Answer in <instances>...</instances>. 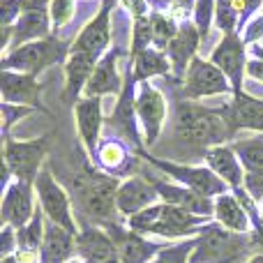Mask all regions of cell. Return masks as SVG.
Returning a JSON list of instances; mask_svg holds the SVG:
<instances>
[{
  "instance_id": "6da1fadb",
  "label": "cell",
  "mask_w": 263,
  "mask_h": 263,
  "mask_svg": "<svg viewBox=\"0 0 263 263\" xmlns=\"http://www.w3.org/2000/svg\"><path fill=\"white\" fill-rule=\"evenodd\" d=\"M173 132H176L178 141L203 148V153L213 145H224L233 139L222 109H208V106L194 104L190 100L176 106Z\"/></svg>"
},
{
  "instance_id": "7a4b0ae2",
  "label": "cell",
  "mask_w": 263,
  "mask_h": 263,
  "mask_svg": "<svg viewBox=\"0 0 263 263\" xmlns=\"http://www.w3.org/2000/svg\"><path fill=\"white\" fill-rule=\"evenodd\" d=\"M208 222H213V219L187 213V210L178 208V205L159 201V203L132 215L127 219V227L132 231L141 233V236H159V238H171V240L182 238L185 240V238H196Z\"/></svg>"
},
{
  "instance_id": "3957f363",
  "label": "cell",
  "mask_w": 263,
  "mask_h": 263,
  "mask_svg": "<svg viewBox=\"0 0 263 263\" xmlns=\"http://www.w3.org/2000/svg\"><path fill=\"white\" fill-rule=\"evenodd\" d=\"M245 252H252L250 233H233L213 219L196 236L192 263H233Z\"/></svg>"
},
{
  "instance_id": "277c9868",
  "label": "cell",
  "mask_w": 263,
  "mask_h": 263,
  "mask_svg": "<svg viewBox=\"0 0 263 263\" xmlns=\"http://www.w3.org/2000/svg\"><path fill=\"white\" fill-rule=\"evenodd\" d=\"M67 55H69L67 44L51 35V37H46V40H37V42H30V44H23V46H16V49L5 51L3 69L40 77L46 67L65 65Z\"/></svg>"
},
{
  "instance_id": "5b68a950",
  "label": "cell",
  "mask_w": 263,
  "mask_h": 263,
  "mask_svg": "<svg viewBox=\"0 0 263 263\" xmlns=\"http://www.w3.org/2000/svg\"><path fill=\"white\" fill-rule=\"evenodd\" d=\"M120 180L109 173L100 171H88L79 182V196L81 203L92 217L97 219V227H109V224L118 222V203H116V194H118Z\"/></svg>"
},
{
  "instance_id": "8992f818",
  "label": "cell",
  "mask_w": 263,
  "mask_h": 263,
  "mask_svg": "<svg viewBox=\"0 0 263 263\" xmlns=\"http://www.w3.org/2000/svg\"><path fill=\"white\" fill-rule=\"evenodd\" d=\"M141 157L148 164H153L157 171H162L166 178H171L178 185H185L190 190L199 192V194L208 196V199H217V196L231 192V187L222 180L219 176H215L208 166H192V164H178V162H168V159L155 157V155H148L145 150H141Z\"/></svg>"
},
{
  "instance_id": "52a82bcc",
  "label": "cell",
  "mask_w": 263,
  "mask_h": 263,
  "mask_svg": "<svg viewBox=\"0 0 263 263\" xmlns=\"http://www.w3.org/2000/svg\"><path fill=\"white\" fill-rule=\"evenodd\" d=\"M49 150V136H40V139H28L18 141L5 134V173L14 176V180L23 182H35V178L42 171V162Z\"/></svg>"
},
{
  "instance_id": "ba28073f",
  "label": "cell",
  "mask_w": 263,
  "mask_h": 263,
  "mask_svg": "<svg viewBox=\"0 0 263 263\" xmlns=\"http://www.w3.org/2000/svg\"><path fill=\"white\" fill-rule=\"evenodd\" d=\"M35 194H37V201H40V208H42V213H44L46 222L58 224V227L67 229L69 233L77 236L79 227H77V222H74L69 194H67V190L55 180L49 168H42L40 176L35 178Z\"/></svg>"
},
{
  "instance_id": "9c48e42d",
  "label": "cell",
  "mask_w": 263,
  "mask_h": 263,
  "mask_svg": "<svg viewBox=\"0 0 263 263\" xmlns=\"http://www.w3.org/2000/svg\"><path fill=\"white\" fill-rule=\"evenodd\" d=\"M182 95L190 102H199L215 95L233 97V88L229 83V79L224 77V72L213 60L196 55L190 63V67H187L185 79H182Z\"/></svg>"
},
{
  "instance_id": "30bf717a",
  "label": "cell",
  "mask_w": 263,
  "mask_h": 263,
  "mask_svg": "<svg viewBox=\"0 0 263 263\" xmlns=\"http://www.w3.org/2000/svg\"><path fill=\"white\" fill-rule=\"evenodd\" d=\"M136 90H139V83H136L134 74H132V67H129L127 74H125L123 90L116 97V104L109 116V123L125 143L132 145L136 153H141L145 141L141 139V132H139L141 123H139V114H136Z\"/></svg>"
},
{
  "instance_id": "8fae6325",
  "label": "cell",
  "mask_w": 263,
  "mask_h": 263,
  "mask_svg": "<svg viewBox=\"0 0 263 263\" xmlns=\"http://www.w3.org/2000/svg\"><path fill=\"white\" fill-rule=\"evenodd\" d=\"M210 60L224 72L233 88V97L245 92V77H247V63H250V46L242 40L240 32H229L222 35L219 44L213 49Z\"/></svg>"
},
{
  "instance_id": "7c38bea8",
  "label": "cell",
  "mask_w": 263,
  "mask_h": 263,
  "mask_svg": "<svg viewBox=\"0 0 263 263\" xmlns=\"http://www.w3.org/2000/svg\"><path fill=\"white\" fill-rule=\"evenodd\" d=\"M49 5H51V0H26L23 14L12 26V42H9V49H16V46L51 37L53 23H51Z\"/></svg>"
},
{
  "instance_id": "4fadbf2b",
  "label": "cell",
  "mask_w": 263,
  "mask_h": 263,
  "mask_svg": "<svg viewBox=\"0 0 263 263\" xmlns=\"http://www.w3.org/2000/svg\"><path fill=\"white\" fill-rule=\"evenodd\" d=\"M136 114H139L141 132H143L145 145H155L166 123V97L153 86V83H139L136 90Z\"/></svg>"
},
{
  "instance_id": "5bb4252c",
  "label": "cell",
  "mask_w": 263,
  "mask_h": 263,
  "mask_svg": "<svg viewBox=\"0 0 263 263\" xmlns=\"http://www.w3.org/2000/svg\"><path fill=\"white\" fill-rule=\"evenodd\" d=\"M111 7H114V0H102L100 12L83 26V30L69 46V51L102 58L111 49Z\"/></svg>"
},
{
  "instance_id": "9a60e30c",
  "label": "cell",
  "mask_w": 263,
  "mask_h": 263,
  "mask_svg": "<svg viewBox=\"0 0 263 263\" xmlns=\"http://www.w3.org/2000/svg\"><path fill=\"white\" fill-rule=\"evenodd\" d=\"M0 90H3L5 104H16V106H32L44 114L46 106L42 104V83L37 77L23 72H12V69H3L0 72Z\"/></svg>"
},
{
  "instance_id": "2e32d148",
  "label": "cell",
  "mask_w": 263,
  "mask_h": 263,
  "mask_svg": "<svg viewBox=\"0 0 263 263\" xmlns=\"http://www.w3.org/2000/svg\"><path fill=\"white\" fill-rule=\"evenodd\" d=\"M35 182L14 180L7 185L3 196V224L21 229L35 217Z\"/></svg>"
},
{
  "instance_id": "e0dca14e",
  "label": "cell",
  "mask_w": 263,
  "mask_h": 263,
  "mask_svg": "<svg viewBox=\"0 0 263 263\" xmlns=\"http://www.w3.org/2000/svg\"><path fill=\"white\" fill-rule=\"evenodd\" d=\"M116 203H118L120 217L129 219L132 215L141 213V210L150 208V205L159 203V192L150 178L143 176H127L120 180L118 194H116Z\"/></svg>"
},
{
  "instance_id": "ac0fdd59",
  "label": "cell",
  "mask_w": 263,
  "mask_h": 263,
  "mask_svg": "<svg viewBox=\"0 0 263 263\" xmlns=\"http://www.w3.org/2000/svg\"><path fill=\"white\" fill-rule=\"evenodd\" d=\"M104 229L116 240L120 263H150L164 250V245H157V242L148 240V236H141V233L132 231L129 227H120L118 222L109 224V227H104Z\"/></svg>"
},
{
  "instance_id": "d6986e66",
  "label": "cell",
  "mask_w": 263,
  "mask_h": 263,
  "mask_svg": "<svg viewBox=\"0 0 263 263\" xmlns=\"http://www.w3.org/2000/svg\"><path fill=\"white\" fill-rule=\"evenodd\" d=\"M222 114L227 118L231 136H236L242 129L263 134V100H259V97L250 95V92L236 95L222 109Z\"/></svg>"
},
{
  "instance_id": "ffe728a7",
  "label": "cell",
  "mask_w": 263,
  "mask_h": 263,
  "mask_svg": "<svg viewBox=\"0 0 263 263\" xmlns=\"http://www.w3.org/2000/svg\"><path fill=\"white\" fill-rule=\"evenodd\" d=\"M74 109V120H77V132L81 139L86 153L95 155L97 145H100L102 125H104V109H102V97H81Z\"/></svg>"
},
{
  "instance_id": "44dd1931",
  "label": "cell",
  "mask_w": 263,
  "mask_h": 263,
  "mask_svg": "<svg viewBox=\"0 0 263 263\" xmlns=\"http://www.w3.org/2000/svg\"><path fill=\"white\" fill-rule=\"evenodd\" d=\"M77 256L86 263H120L116 240L104 227H86L77 233Z\"/></svg>"
},
{
  "instance_id": "7402d4cb",
  "label": "cell",
  "mask_w": 263,
  "mask_h": 263,
  "mask_svg": "<svg viewBox=\"0 0 263 263\" xmlns=\"http://www.w3.org/2000/svg\"><path fill=\"white\" fill-rule=\"evenodd\" d=\"M120 55H123V51L114 49V46L102 55L95 72H92V77H90V81H88V86H86L83 97H102V100H104L106 95H116V97L120 95V90H123V86H125V77L118 69Z\"/></svg>"
},
{
  "instance_id": "603a6c76",
  "label": "cell",
  "mask_w": 263,
  "mask_h": 263,
  "mask_svg": "<svg viewBox=\"0 0 263 263\" xmlns=\"http://www.w3.org/2000/svg\"><path fill=\"white\" fill-rule=\"evenodd\" d=\"M100 58L90 53H79V51H69L67 60H65L63 69H65V90H63V100L67 104H77L86 92V86L90 81L92 72H95Z\"/></svg>"
},
{
  "instance_id": "cb8c5ba5",
  "label": "cell",
  "mask_w": 263,
  "mask_h": 263,
  "mask_svg": "<svg viewBox=\"0 0 263 263\" xmlns=\"http://www.w3.org/2000/svg\"><path fill=\"white\" fill-rule=\"evenodd\" d=\"M155 187L159 192V201L162 203H171L178 205V208L187 210V213L201 215V217H210L215 215V199H208V196L199 194V192L190 190L185 185H178L173 180H153Z\"/></svg>"
},
{
  "instance_id": "d4e9b609",
  "label": "cell",
  "mask_w": 263,
  "mask_h": 263,
  "mask_svg": "<svg viewBox=\"0 0 263 263\" xmlns=\"http://www.w3.org/2000/svg\"><path fill=\"white\" fill-rule=\"evenodd\" d=\"M201 40H203V37H201L199 28L194 26V21H182L178 35L173 37L168 49L164 51V53L168 55V60H171L173 77H176L178 81L185 79L187 67H190V63L196 58V51H199Z\"/></svg>"
},
{
  "instance_id": "484cf974",
  "label": "cell",
  "mask_w": 263,
  "mask_h": 263,
  "mask_svg": "<svg viewBox=\"0 0 263 263\" xmlns=\"http://www.w3.org/2000/svg\"><path fill=\"white\" fill-rule=\"evenodd\" d=\"M205 157V166L210 168V171L215 173V176H219L224 182H227L229 187L233 190H240L242 182H245V166H242L240 157L236 155V150H233V145H213V148H208L203 153Z\"/></svg>"
},
{
  "instance_id": "4316f807",
  "label": "cell",
  "mask_w": 263,
  "mask_h": 263,
  "mask_svg": "<svg viewBox=\"0 0 263 263\" xmlns=\"http://www.w3.org/2000/svg\"><path fill=\"white\" fill-rule=\"evenodd\" d=\"M213 219L219 227L229 229V231H233V233H252V215L247 213L242 201L238 199L233 192H227V194L215 199Z\"/></svg>"
},
{
  "instance_id": "83f0119b",
  "label": "cell",
  "mask_w": 263,
  "mask_h": 263,
  "mask_svg": "<svg viewBox=\"0 0 263 263\" xmlns=\"http://www.w3.org/2000/svg\"><path fill=\"white\" fill-rule=\"evenodd\" d=\"M77 254V236L58 224L46 222L44 242H42V256L44 263H67Z\"/></svg>"
},
{
  "instance_id": "f1b7e54d",
  "label": "cell",
  "mask_w": 263,
  "mask_h": 263,
  "mask_svg": "<svg viewBox=\"0 0 263 263\" xmlns=\"http://www.w3.org/2000/svg\"><path fill=\"white\" fill-rule=\"evenodd\" d=\"M129 67H132V74H134L136 83H148L150 79L173 74L168 55L164 53V51L155 49V46H150V49L141 51L139 55L129 58Z\"/></svg>"
},
{
  "instance_id": "f546056e",
  "label": "cell",
  "mask_w": 263,
  "mask_h": 263,
  "mask_svg": "<svg viewBox=\"0 0 263 263\" xmlns=\"http://www.w3.org/2000/svg\"><path fill=\"white\" fill-rule=\"evenodd\" d=\"M92 157H95L102 173H109V176L118 178V173H123L127 168L132 155H129V145L123 139H111L109 136V139L100 141Z\"/></svg>"
},
{
  "instance_id": "4dcf8cb0",
  "label": "cell",
  "mask_w": 263,
  "mask_h": 263,
  "mask_svg": "<svg viewBox=\"0 0 263 263\" xmlns=\"http://www.w3.org/2000/svg\"><path fill=\"white\" fill-rule=\"evenodd\" d=\"M242 14H245L242 0H217V5H215V26L222 30V35L240 32Z\"/></svg>"
},
{
  "instance_id": "1f68e13d",
  "label": "cell",
  "mask_w": 263,
  "mask_h": 263,
  "mask_svg": "<svg viewBox=\"0 0 263 263\" xmlns=\"http://www.w3.org/2000/svg\"><path fill=\"white\" fill-rule=\"evenodd\" d=\"M44 231H46V217L42 208H37L35 217L26 224V227L16 229V250H30V252H42V242H44Z\"/></svg>"
},
{
  "instance_id": "d6a6232c",
  "label": "cell",
  "mask_w": 263,
  "mask_h": 263,
  "mask_svg": "<svg viewBox=\"0 0 263 263\" xmlns=\"http://www.w3.org/2000/svg\"><path fill=\"white\" fill-rule=\"evenodd\" d=\"M150 26H153V46L159 51H166L180 30V23L164 12H150Z\"/></svg>"
},
{
  "instance_id": "836d02e7",
  "label": "cell",
  "mask_w": 263,
  "mask_h": 263,
  "mask_svg": "<svg viewBox=\"0 0 263 263\" xmlns=\"http://www.w3.org/2000/svg\"><path fill=\"white\" fill-rule=\"evenodd\" d=\"M233 150L240 157L245 171L263 173V139H240L233 141Z\"/></svg>"
},
{
  "instance_id": "e575fe53",
  "label": "cell",
  "mask_w": 263,
  "mask_h": 263,
  "mask_svg": "<svg viewBox=\"0 0 263 263\" xmlns=\"http://www.w3.org/2000/svg\"><path fill=\"white\" fill-rule=\"evenodd\" d=\"M196 250V238H185L176 245H166L150 263H192V254Z\"/></svg>"
},
{
  "instance_id": "d590c367",
  "label": "cell",
  "mask_w": 263,
  "mask_h": 263,
  "mask_svg": "<svg viewBox=\"0 0 263 263\" xmlns=\"http://www.w3.org/2000/svg\"><path fill=\"white\" fill-rule=\"evenodd\" d=\"M153 46V26H150V14L141 18H132V44H129V58L139 55L141 51Z\"/></svg>"
},
{
  "instance_id": "8d00e7d4",
  "label": "cell",
  "mask_w": 263,
  "mask_h": 263,
  "mask_svg": "<svg viewBox=\"0 0 263 263\" xmlns=\"http://www.w3.org/2000/svg\"><path fill=\"white\" fill-rule=\"evenodd\" d=\"M196 0H150V9L153 12H164L168 16H173L178 23L190 21L187 16L194 14Z\"/></svg>"
},
{
  "instance_id": "74e56055",
  "label": "cell",
  "mask_w": 263,
  "mask_h": 263,
  "mask_svg": "<svg viewBox=\"0 0 263 263\" xmlns=\"http://www.w3.org/2000/svg\"><path fill=\"white\" fill-rule=\"evenodd\" d=\"M215 5H217V0H196L194 14H192V21H194V26L199 28L203 40L208 37L210 26L215 23Z\"/></svg>"
},
{
  "instance_id": "f35d334b",
  "label": "cell",
  "mask_w": 263,
  "mask_h": 263,
  "mask_svg": "<svg viewBox=\"0 0 263 263\" xmlns=\"http://www.w3.org/2000/svg\"><path fill=\"white\" fill-rule=\"evenodd\" d=\"M49 12H51L53 30H60L74 18V0H51Z\"/></svg>"
},
{
  "instance_id": "ab89813d",
  "label": "cell",
  "mask_w": 263,
  "mask_h": 263,
  "mask_svg": "<svg viewBox=\"0 0 263 263\" xmlns=\"http://www.w3.org/2000/svg\"><path fill=\"white\" fill-rule=\"evenodd\" d=\"M26 0H0V23L3 28H12L23 14Z\"/></svg>"
},
{
  "instance_id": "60d3db41",
  "label": "cell",
  "mask_w": 263,
  "mask_h": 263,
  "mask_svg": "<svg viewBox=\"0 0 263 263\" xmlns=\"http://www.w3.org/2000/svg\"><path fill=\"white\" fill-rule=\"evenodd\" d=\"M32 111H35L32 106H16V104H5V102H3V120H5L3 132H5V134H9V127H12L14 123H18L21 118L30 116Z\"/></svg>"
},
{
  "instance_id": "b9f144b4",
  "label": "cell",
  "mask_w": 263,
  "mask_h": 263,
  "mask_svg": "<svg viewBox=\"0 0 263 263\" xmlns=\"http://www.w3.org/2000/svg\"><path fill=\"white\" fill-rule=\"evenodd\" d=\"M242 190L250 194L252 201L261 203L263 201V173H245V182H242Z\"/></svg>"
},
{
  "instance_id": "7bdbcfd3",
  "label": "cell",
  "mask_w": 263,
  "mask_h": 263,
  "mask_svg": "<svg viewBox=\"0 0 263 263\" xmlns=\"http://www.w3.org/2000/svg\"><path fill=\"white\" fill-rule=\"evenodd\" d=\"M0 238H3V240H0V254H3V259L5 256H12L18 247L16 229L9 227V224H3V233H0Z\"/></svg>"
},
{
  "instance_id": "ee69618b",
  "label": "cell",
  "mask_w": 263,
  "mask_h": 263,
  "mask_svg": "<svg viewBox=\"0 0 263 263\" xmlns=\"http://www.w3.org/2000/svg\"><path fill=\"white\" fill-rule=\"evenodd\" d=\"M242 40L247 42V46L259 44V42L263 40V14L254 16L250 23H247V26H245V32H242Z\"/></svg>"
},
{
  "instance_id": "f6af8a7d",
  "label": "cell",
  "mask_w": 263,
  "mask_h": 263,
  "mask_svg": "<svg viewBox=\"0 0 263 263\" xmlns=\"http://www.w3.org/2000/svg\"><path fill=\"white\" fill-rule=\"evenodd\" d=\"M250 245L254 254H263V215L252 222V233H250Z\"/></svg>"
},
{
  "instance_id": "bcb514c9",
  "label": "cell",
  "mask_w": 263,
  "mask_h": 263,
  "mask_svg": "<svg viewBox=\"0 0 263 263\" xmlns=\"http://www.w3.org/2000/svg\"><path fill=\"white\" fill-rule=\"evenodd\" d=\"M120 5L132 14V18H141L150 14V0H120Z\"/></svg>"
},
{
  "instance_id": "7dc6e473",
  "label": "cell",
  "mask_w": 263,
  "mask_h": 263,
  "mask_svg": "<svg viewBox=\"0 0 263 263\" xmlns=\"http://www.w3.org/2000/svg\"><path fill=\"white\" fill-rule=\"evenodd\" d=\"M242 5H245V14H242L240 28H245V26H247V18H250L252 14L259 12V7L263 9V0H242Z\"/></svg>"
},
{
  "instance_id": "c3c4849f",
  "label": "cell",
  "mask_w": 263,
  "mask_h": 263,
  "mask_svg": "<svg viewBox=\"0 0 263 263\" xmlns=\"http://www.w3.org/2000/svg\"><path fill=\"white\" fill-rule=\"evenodd\" d=\"M247 77L263 83V60L250 58V63H247Z\"/></svg>"
},
{
  "instance_id": "681fc988",
  "label": "cell",
  "mask_w": 263,
  "mask_h": 263,
  "mask_svg": "<svg viewBox=\"0 0 263 263\" xmlns=\"http://www.w3.org/2000/svg\"><path fill=\"white\" fill-rule=\"evenodd\" d=\"M250 58L263 60V44H261V42H259V44H252L250 46Z\"/></svg>"
},
{
  "instance_id": "f907efd6",
  "label": "cell",
  "mask_w": 263,
  "mask_h": 263,
  "mask_svg": "<svg viewBox=\"0 0 263 263\" xmlns=\"http://www.w3.org/2000/svg\"><path fill=\"white\" fill-rule=\"evenodd\" d=\"M247 263H263V254H252L250 259H247Z\"/></svg>"
},
{
  "instance_id": "816d5d0a",
  "label": "cell",
  "mask_w": 263,
  "mask_h": 263,
  "mask_svg": "<svg viewBox=\"0 0 263 263\" xmlns=\"http://www.w3.org/2000/svg\"><path fill=\"white\" fill-rule=\"evenodd\" d=\"M0 263H16V256H14V254H12V256H5V259L0 261Z\"/></svg>"
},
{
  "instance_id": "f5cc1de1",
  "label": "cell",
  "mask_w": 263,
  "mask_h": 263,
  "mask_svg": "<svg viewBox=\"0 0 263 263\" xmlns=\"http://www.w3.org/2000/svg\"><path fill=\"white\" fill-rule=\"evenodd\" d=\"M67 263H86V261H83V259H81V256H74V259H69Z\"/></svg>"
},
{
  "instance_id": "db71d44e",
  "label": "cell",
  "mask_w": 263,
  "mask_h": 263,
  "mask_svg": "<svg viewBox=\"0 0 263 263\" xmlns=\"http://www.w3.org/2000/svg\"><path fill=\"white\" fill-rule=\"evenodd\" d=\"M259 210H261V215H263V201H261V203H259Z\"/></svg>"
},
{
  "instance_id": "11a10c76",
  "label": "cell",
  "mask_w": 263,
  "mask_h": 263,
  "mask_svg": "<svg viewBox=\"0 0 263 263\" xmlns=\"http://www.w3.org/2000/svg\"><path fill=\"white\" fill-rule=\"evenodd\" d=\"M261 14H263V9H261Z\"/></svg>"
}]
</instances>
